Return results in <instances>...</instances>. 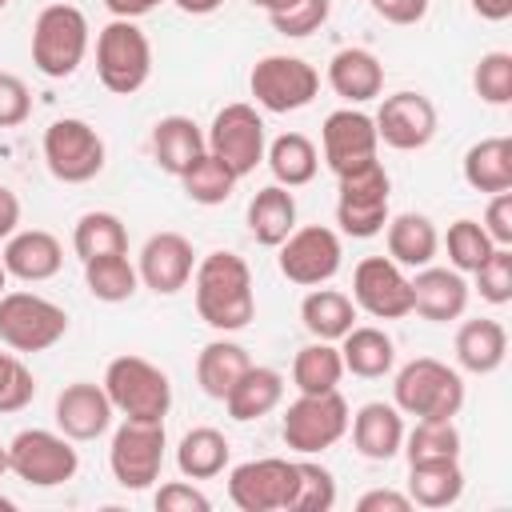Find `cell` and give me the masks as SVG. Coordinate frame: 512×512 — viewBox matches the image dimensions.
Segmentation results:
<instances>
[{
  "instance_id": "42",
  "label": "cell",
  "mask_w": 512,
  "mask_h": 512,
  "mask_svg": "<svg viewBox=\"0 0 512 512\" xmlns=\"http://www.w3.org/2000/svg\"><path fill=\"white\" fill-rule=\"evenodd\" d=\"M444 248H448V264L456 268V272H476L484 260H488V252L496 248L492 244V236L484 232V224L480 220H452L448 224V232H444Z\"/></svg>"
},
{
  "instance_id": "4",
  "label": "cell",
  "mask_w": 512,
  "mask_h": 512,
  "mask_svg": "<svg viewBox=\"0 0 512 512\" xmlns=\"http://www.w3.org/2000/svg\"><path fill=\"white\" fill-rule=\"evenodd\" d=\"M96 76L112 96H132L152 76V44L136 20H108L96 36Z\"/></svg>"
},
{
  "instance_id": "25",
  "label": "cell",
  "mask_w": 512,
  "mask_h": 512,
  "mask_svg": "<svg viewBox=\"0 0 512 512\" xmlns=\"http://www.w3.org/2000/svg\"><path fill=\"white\" fill-rule=\"evenodd\" d=\"M328 84L348 104H368L384 92V64L368 48H340L328 60Z\"/></svg>"
},
{
  "instance_id": "52",
  "label": "cell",
  "mask_w": 512,
  "mask_h": 512,
  "mask_svg": "<svg viewBox=\"0 0 512 512\" xmlns=\"http://www.w3.org/2000/svg\"><path fill=\"white\" fill-rule=\"evenodd\" d=\"M356 512H412V500L396 488H372L356 500Z\"/></svg>"
},
{
  "instance_id": "26",
  "label": "cell",
  "mask_w": 512,
  "mask_h": 512,
  "mask_svg": "<svg viewBox=\"0 0 512 512\" xmlns=\"http://www.w3.org/2000/svg\"><path fill=\"white\" fill-rule=\"evenodd\" d=\"M340 360H344V372L360 380H380L396 368V344L376 324H352L340 336Z\"/></svg>"
},
{
  "instance_id": "13",
  "label": "cell",
  "mask_w": 512,
  "mask_h": 512,
  "mask_svg": "<svg viewBox=\"0 0 512 512\" xmlns=\"http://www.w3.org/2000/svg\"><path fill=\"white\" fill-rule=\"evenodd\" d=\"M204 140H208V152L216 160H224L236 172V180H244L248 172H256V164L264 160V148H268L264 116L256 112V104H244V100L224 104L212 116V128L204 132Z\"/></svg>"
},
{
  "instance_id": "19",
  "label": "cell",
  "mask_w": 512,
  "mask_h": 512,
  "mask_svg": "<svg viewBox=\"0 0 512 512\" xmlns=\"http://www.w3.org/2000/svg\"><path fill=\"white\" fill-rule=\"evenodd\" d=\"M192 268H196V252L192 240L180 232H152L136 256V276L156 296H176L180 288H188Z\"/></svg>"
},
{
  "instance_id": "59",
  "label": "cell",
  "mask_w": 512,
  "mask_h": 512,
  "mask_svg": "<svg viewBox=\"0 0 512 512\" xmlns=\"http://www.w3.org/2000/svg\"><path fill=\"white\" fill-rule=\"evenodd\" d=\"M4 288H8V268H4V260H0V296H4Z\"/></svg>"
},
{
  "instance_id": "11",
  "label": "cell",
  "mask_w": 512,
  "mask_h": 512,
  "mask_svg": "<svg viewBox=\"0 0 512 512\" xmlns=\"http://www.w3.org/2000/svg\"><path fill=\"white\" fill-rule=\"evenodd\" d=\"M164 448H168L164 420H124L112 432V448H108V468L116 484L128 492L152 488L164 468Z\"/></svg>"
},
{
  "instance_id": "54",
  "label": "cell",
  "mask_w": 512,
  "mask_h": 512,
  "mask_svg": "<svg viewBox=\"0 0 512 512\" xmlns=\"http://www.w3.org/2000/svg\"><path fill=\"white\" fill-rule=\"evenodd\" d=\"M164 0H104V8L112 12V20H140L148 12H156Z\"/></svg>"
},
{
  "instance_id": "47",
  "label": "cell",
  "mask_w": 512,
  "mask_h": 512,
  "mask_svg": "<svg viewBox=\"0 0 512 512\" xmlns=\"http://www.w3.org/2000/svg\"><path fill=\"white\" fill-rule=\"evenodd\" d=\"M476 276V288H480V296L488 300V304H508L512 300V248H492L488 252V260L472 272Z\"/></svg>"
},
{
  "instance_id": "55",
  "label": "cell",
  "mask_w": 512,
  "mask_h": 512,
  "mask_svg": "<svg viewBox=\"0 0 512 512\" xmlns=\"http://www.w3.org/2000/svg\"><path fill=\"white\" fill-rule=\"evenodd\" d=\"M468 4H472V12L480 20H492V24H500V20L512 16V0H468Z\"/></svg>"
},
{
  "instance_id": "40",
  "label": "cell",
  "mask_w": 512,
  "mask_h": 512,
  "mask_svg": "<svg viewBox=\"0 0 512 512\" xmlns=\"http://www.w3.org/2000/svg\"><path fill=\"white\" fill-rule=\"evenodd\" d=\"M180 184H184V196H188L192 204L216 208V204H224V200L232 196V188H236V172H232L224 160H216L212 152H204V156L180 176Z\"/></svg>"
},
{
  "instance_id": "35",
  "label": "cell",
  "mask_w": 512,
  "mask_h": 512,
  "mask_svg": "<svg viewBox=\"0 0 512 512\" xmlns=\"http://www.w3.org/2000/svg\"><path fill=\"white\" fill-rule=\"evenodd\" d=\"M264 160H268L276 184H284V188H304L320 172V152L304 132H280L264 148Z\"/></svg>"
},
{
  "instance_id": "33",
  "label": "cell",
  "mask_w": 512,
  "mask_h": 512,
  "mask_svg": "<svg viewBox=\"0 0 512 512\" xmlns=\"http://www.w3.org/2000/svg\"><path fill=\"white\" fill-rule=\"evenodd\" d=\"M300 324L308 328V336L316 340H340L352 324H356V304L348 292L340 288H308V296L300 300Z\"/></svg>"
},
{
  "instance_id": "34",
  "label": "cell",
  "mask_w": 512,
  "mask_h": 512,
  "mask_svg": "<svg viewBox=\"0 0 512 512\" xmlns=\"http://www.w3.org/2000/svg\"><path fill=\"white\" fill-rule=\"evenodd\" d=\"M248 352L236 344V340H208L204 348H200V356H196V384H200V392L204 396H212V400H224L228 392H232V384L248 372Z\"/></svg>"
},
{
  "instance_id": "9",
  "label": "cell",
  "mask_w": 512,
  "mask_h": 512,
  "mask_svg": "<svg viewBox=\"0 0 512 512\" xmlns=\"http://www.w3.org/2000/svg\"><path fill=\"white\" fill-rule=\"evenodd\" d=\"M68 336V312L40 292L0 296V340L12 352H48Z\"/></svg>"
},
{
  "instance_id": "39",
  "label": "cell",
  "mask_w": 512,
  "mask_h": 512,
  "mask_svg": "<svg viewBox=\"0 0 512 512\" xmlns=\"http://www.w3.org/2000/svg\"><path fill=\"white\" fill-rule=\"evenodd\" d=\"M72 248L84 260L96 256H112V252H128V228L116 212H84L72 228Z\"/></svg>"
},
{
  "instance_id": "31",
  "label": "cell",
  "mask_w": 512,
  "mask_h": 512,
  "mask_svg": "<svg viewBox=\"0 0 512 512\" xmlns=\"http://www.w3.org/2000/svg\"><path fill=\"white\" fill-rule=\"evenodd\" d=\"M460 496H464L460 460L408 464V500H412V508H452Z\"/></svg>"
},
{
  "instance_id": "27",
  "label": "cell",
  "mask_w": 512,
  "mask_h": 512,
  "mask_svg": "<svg viewBox=\"0 0 512 512\" xmlns=\"http://www.w3.org/2000/svg\"><path fill=\"white\" fill-rule=\"evenodd\" d=\"M384 244L400 268H424L440 248V232L424 212H400V216H388Z\"/></svg>"
},
{
  "instance_id": "49",
  "label": "cell",
  "mask_w": 512,
  "mask_h": 512,
  "mask_svg": "<svg viewBox=\"0 0 512 512\" xmlns=\"http://www.w3.org/2000/svg\"><path fill=\"white\" fill-rule=\"evenodd\" d=\"M156 508L160 512H208L212 500L188 480H168L156 488Z\"/></svg>"
},
{
  "instance_id": "37",
  "label": "cell",
  "mask_w": 512,
  "mask_h": 512,
  "mask_svg": "<svg viewBox=\"0 0 512 512\" xmlns=\"http://www.w3.org/2000/svg\"><path fill=\"white\" fill-rule=\"evenodd\" d=\"M84 284L96 300L104 304H124L136 296L140 288V276H136V264L128 260V252H112V256H96V260H84Z\"/></svg>"
},
{
  "instance_id": "15",
  "label": "cell",
  "mask_w": 512,
  "mask_h": 512,
  "mask_svg": "<svg viewBox=\"0 0 512 512\" xmlns=\"http://www.w3.org/2000/svg\"><path fill=\"white\" fill-rule=\"evenodd\" d=\"M280 276L300 284V288H316V284H328L340 264H344V244L332 228L324 224H304V228H292L280 244Z\"/></svg>"
},
{
  "instance_id": "48",
  "label": "cell",
  "mask_w": 512,
  "mask_h": 512,
  "mask_svg": "<svg viewBox=\"0 0 512 512\" xmlns=\"http://www.w3.org/2000/svg\"><path fill=\"white\" fill-rule=\"evenodd\" d=\"M32 116V92L16 72H0V128H16Z\"/></svg>"
},
{
  "instance_id": "20",
  "label": "cell",
  "mask_w": 512,
  "mask_h": 512,
  "mask_svg": "<svg viewBox=\"0 0 512 512\" xmlns=\"http://www.w3.org/2000/svg\"><path fill=\"white\" fill-rule=\"evenodd\" d=\"M112 416H116V408H112L104 384L76 380V384L60 388V396H56V428H60L72 444H76V440L84 444V440L104 436V432L112 428Z\"/></svg>"
},
{
  "instance_id": "57",
  "label": "cell",
  "mask_w": 512,
  "mask_h": 512,
  "mask_svg": "<svg viewBox=\"0 0 512 512\" xmlns=\"http://www.w3.org/2000/svg\"><path fill=\"white\" fill-rule=\"evenodd\" d=\"M252 8H260L264 16H272V12H284V8H292L296 0H248Z\"/></svg>"
},
{
  "instance_id": "17",
  "label": "cell",
  "mask_w": 512,
  "mask_h": 512,
  "mask_svg": "<svg viewBox=\"0 0 512 512\" xmlns=\"http://www.w3.org/2000/svg\"><path fill=\"white\" fill-rule=\"evenodd\" d=\"M320 148H324V164L332 176H348L364 164L376 160V148H380V136H376V124L368 112L360 108H336L324 116L320 124Z\"/></svg>"
},
{
  "instance_id": "3",
  "label": "cell",
  "mask_w": 512,
  "mask_h": 512,
  "mask_svg": "<svg viewBox=\"0 0 512 512\" xmlns=\"http://www.w3.org/2000/svg\"><path fill=\"white\" fill-rule=\"evenodd\" d=\"M88 16L76 4H48L32 24V64L48 80H68L88 56Z\"/></svg>"
},
{
  "instance_id": "43",
  "label": "cell",
  "mask_w": 512,
  "mask_h": 512,
  "mask_svg": "<svg viewBox=\"0 0 512 512\" xmlns=\"http://www.w3.org/2000/svg\"><path fill=\"white\" fill-rule=\"evenodd\" d=\"M336 504V480L316 460H296V496L288 512H328Z\"/></svg>"
},
{
  "instance_id": "58",
  "label": "cell",
  "mask_w": 512,
  "mask_h": 512,
  "mask_svg": "<svg viewBox=\"0 0 512 512\" xmlns=\"http://www.w3.org/2000/svg\"><path fill=\"white\" fill-rule=\"evenodd\" d=\"M8 472V444H0V476Z\"/></svg>"
},
{
  "instance_id": "45",
  "label": "cell",
  "mask_w": 512,
  "mask_h": 512,
  "mask_svg": "<svg viewBox=\"0 0 512 512\" xmlns=\"http://www.w3.org/2000/svg\"><path fill=\"white\" fill-rule=\"evenodd\" d=\"M36 396V376L16 352H0V416L28 408Z\"/></svg>"
},
{
  "instance_id": "16",
  "label": "cell",
  "mask_w": 512,
  "mask_h": 512,
  "mask_svg": "<svg viewBox=\"0 0 512 512\" xmlns=\"http://www.w3.org/2000/svg\"><path fill=\"white\" fill-rule=\"evenodd\" d=\"M352 304L376 320H404L412 312V280L392 256H364L352 268Z\"/></svg>"
},
{
  "instance_id": "30",
  "label": "cell",
  "mask_w": 512,
  "mask_h": 512,
  "mask_svg": "<svg viewBox=\"0 0 512 512\" xmlns=\"http://www.w3.org/2000/svg\"><path fill=\"white\" fill-rule=\"evenodd\" d=\"M296 228V196L284 184H268L248 200V232L264 248H280Z\"/></svg>"
},
{
  "instance_id": "28",
  "label": "cell",
  "mask_w": 512,
  "mask_h": 512,
  "mask_svg": "<svg viewBox=\"0 0 512 512\" xmlns=\"http://www.w3.org/2000/svg\"><path fill=\"white\" fill-rule=\"evenodd\" d=\"M508 356V332L500 320H464L460 332H456V364L472 376H488L504 364Z\"/></svg>"
},
{
  "instance_id": "21",
  "label": "cell",
  "mask_w": 512,
  "mask_h": 512,
  "mask_svg": "<svg viewBox=\"0 0 512 512\" xmlns=\"http://www.w3.org/2000/svg\"><path fill=\"white\" fill-rule=\"evenodd\" d=\"M0 260H4L8 276L24 280V284H44L64 268V244L44 228H16L4 240Z\"/></svg>"
},
{
  "instance_id": "51",
  "label": "cell",
  "mask_w": 512,
  "mask_h": 512,
  "mask_svg": "<svg viewBox=\"0 0 512 512\" xmlns=\"http://www.w3.org/2000/svg\"><path fill=\"white\" fill-rule=\"evenodd\" d=\"M372 12L388 24L408 28V24H420L428 16V0H372Z\"/></svg>"
},
{
  "instance_id": "6",
  "label": "cell",
  "mask_w": 512,
  "mask_h": 512,
  "mask_svg": "<svg viewBox=\"0 0 512 512\" xmlns=\"http://www.w3.org/2000/svg\"><path fill=\"white\" fill-rule=\"evenodd\" d=\"M388 192H392V180H388L380 160H372L348 176H336V224H340V232L352 240L380 236L388 224Z\"/></svg>"
},
{
  "instance_id": "41",
  "label": "cell",
  "mask_w": 512,
  "mask_h": 512,
  "mask_svg": "<svg viewBox=\"0 0 512 512\" xmlns=\"http://www.w3.org/2000/svg\"><path fill=\"white\" fill-rule=\"evenodd\" d=\"M408 464L420 460H460V432L452 420H416L412 432H404V448Z\"/></svg>"
},
{
  "instance_id": "61",
  "label": "cell",
  "mask_w": 512,
  "mask_h": 512,
  "mask_svg": "<svg viewBox=\"0 0 512 512\" xmlns=\"http://www.w3.org/2000/svg\"><path fill=\"white\" fill-rule=\"evenodd\" d=\"M0 8H8V0H0Z\"/></svg>"
},
{
  "instance_id": "7",
  "label": "cell",
  "mask_w": 512,
  "mask_h": 512,
  "mask_svg": "<svg viewBox=\"0 0 512 512\" xmlns=\"http://www.w3.org/2000/svg\"><path fill=\"white\" fill-rule=\"evenodd\" d=\"M8 472L32 488H60L80 472V452L64 432L24 428L8 440Z\"/></svg>"
},
{
  "instance_id": "53",
  "label": "cell",
  "mask_w": 512,
  "mask_h": 512,
  "mask_svg": "<svg viewBox=\"0 0 512 512\" xmlns=\"http://www.w3.org/2000/svg\"><path fill=\"white\" fill-rule=\"evenodd\" d=\"M16 228H20V196L8 184H0V240H8Z\"/></svg>"
},
{
  "instance_id": "12",
  "label": "cell",
  "mask_w": 512,
  "mask_h": 512,
  "mask_svg": "<svg viewBox=\"0 0 512 512\" xmlns=\"http://www.w3.org/2000/svg\"><path fill=\"white\" fill-rule=\"evenodd\" d=\"M248 88L256 96V104L264 112H300L316 100L320 92V72L300 60V56H284V52H272L264 60L252 64V76H248Z\"/></svg>"
},
{
  "instance_id": "50",
  "label": "cell",
  "mask_w": 512,
  "mask_h": 512,
  "mask_svg": "<svg viewBox=\"0 0 512 512\" xmlns=\"http://www.w3.org/2000/svg\"><path fill=\"white\" fill-rule=\"evenodd\" d=\"M484 232L492 236V244L500 248H512V188L508 192H496L484 208Z\"/></svg>"
},
{
  "instance_id": "18",
  "label": "cell",
  "mask_w": 512,
  "mask_h": 512,
  "mask_svg": "<svg viewBox=\"0 0 512 512\" xmlns=\"http://www.w3.org/2000/svg\"><path fill=\"white\" fill-rule=\"evenodd\" d=\"M372 124H376L380 144H388L396 152H416V148L432 144L440 116L424 92H392L380 100Z\"/></svg>"
},
{
  "instance_id": "5",
  "label": "cell",
  "mask_w": 512,
  "mask_h": 512,
  "mask_svg": "<svg viewBox=\"0 0 512 512\" xmlns=\"http://www.w3.org/2000/svg\"><path fill=\"white\" fill-rule=\"evenodd\" d=\"M104 392L124 420H164L172 408L168 376L144 356H116L104 368Z\"/></svg>"
},
{
  "instance_id": "8",
  "label": "cell",
  "mask_w": 512,
  "mask_h": 512,
  "mask_svg": "<svg viewBox=\"0 0 512 512\" xmlns=\"http://www.w3.org/2000/svg\"><path fill=\"white\" fill-rule=\"evenodd\" d=\"M348 420H352V412H348V400L340 392H300L284 408L280 436L292 452L316 456L348 432Z\"/></svg>"
},
{
  "instance_id": "38",
  "label": "cell",
  "mask_w": 512,
  "mask_h": 512,
  "mask_svg": "<svg viewBox=\"0 0 512 512\" xmlns=\"http://www.w3.org/2000/svg\"><path fill=\"white\" fill-rule=\"evenodd\" d=\"M340 376H344V360L332 340H312L292 360V384L300 392H336Z\"/></svg>"
},
{
  "instance_id": "22",
  "label": "cell",
  "mask_w": 512,
  "mask_h": 512,
  "mask_svg": "<svg viewBox=\"0 0 512 512\" xmlns=\"http://www.w3.org/2000/svg\"><path fill=\"white\" fill-rule=\"evenodd\" d=\"M408 280H412V312L416 316H424L432 324H448V320L464 316V308H468V280H464V272L424 264Z\"/></svg>"
},
{
  "instance_id": "32",
  "label": "cell",
  "mask_w": 512,
  "mask_h": 512,
  "mask_svg": "<svg viewBox=\"0 0 512 512\" xmlns=\"http://www.w3.org/2000/svg\"><path fill=\"white\" fill-rule=\"evenodd\" d=\"M464 184L476 192H508L512 188V140L508 136H488L476 140L464 152Z\"/></svg>"
},
{
  "instance_id": "24",
  "label": "cell",
  "mask_w": 512,
  "mask_h": 512,
  "mask_svg": "<svg viewBox=\"0 0 512 512\" xmlns=\"http://www.w3.org/2000/svg\"><path fill=\"white\" fill-rule=\"evenodd\" d=\"M208 152V140H204V128L184 116V112H172V116H160L152 124V160L168 172V176H184L200 156Z\"/></svg>"
},
{
  "instance_id": "23",
  "label": "cell",
  "mask_w": 512,
  "mask_h": 512,
  "mask_svg": "<svg viewBox=\"0 0 512 512\" xmlns=\"http://www.w3.org/2000/svg\"><path fill=\"white\" fill-rule=\"evenodd\" d=\"M352 428V444L364 460H392L404 448V412L396 404L384 400H368L356 408V416L348 420Z\"/></svg>"
},
{
  "instance_id": "2",
  "label": "cell",
  "mask_w": 512,
  "mask_h": 512,
  "mask_svg": "<svg viewBox=\"0 0 512 512\" xmlns=\"http://www.w3.org/2000/svg\"><path fill=\"white\" fill-rule=\"evenodd\" d=\"M392 404L416 420H452L464 408V380L436 356L408 360L392 380Z\"/></svg>"
},
{
  "instance_id": "60",
  "label": "cell",
  "mask_w": 512,
  "mask_h": 512,
  "mask_svg": "<svg viewBox=\"0 0 512 512\" xmlns=\"http://www.w3.org/2000/svg\"><path fill=\"white\" fill-rule=\"evenodd\" d=\"M0 508H4V512H12V508H16V504H12V500H8V496H0Z\"/></svg>"
},
{
  "instance_id": "29",
  "label": "cell",
  "mask_w": 512,
  "mask_h": 512,
  "mask_svg": "<svg viewBox=\"0 0 512 512\" xmlns=\"http://www.w3.org/2000/svg\"><path fill=\"white\" fill-rule=\"evenodd\" d=\"M284 400V376L276 368H264V364H248V372L232 384V392L220 400L228 408L232 420L248 424V420H260L268 416L272 408H280Z\"/></svg>"
},
{
  "instance_id": "14",
  "label": "cell",
  "mask_w": 512,
  "mask_h": 512,
  "mask_svg": "<svg viewBox=\"0 0 512 512\" xmlns=\"http://www.w3.org/2000/svg\"><path fill=\"white\" fill-rule=\"evenodd\" d=\"M296 496V460L260 456L228 472V500L240 512H288Z\"/></svg>"
},
{
  "instance_id": "10",
  "label": "cell",
  "mask_w": 512,
  "mask_h": 512,
  "mask_svg": "<svg viewBox=\"0 0 512 512\" xmlns=\"http://www.w3.org/2000/svg\"><path fill=\"white\" fill-rule=\"evenodd\" d=\"M44 164L48 172L60 180V184H88L104 172V140L100 132L88 124V120H76V116H60L44 128Z\"/></svg>"
},
{
  "instance_id": "44",
  "label": "cell",
  "mask_w": 512,
  "mask_h": 512,
  "mask_svg": "<svg viewBox=\"0 0 512 512\" xmlns=\"http://www.w3.org/2000/svg\"><path fill=\"white\" fill-rule=\"evenodd\" d=\"M472 88L484 104L504 108L512 100V52H484L472 68Z\"/></svg>"
},
{
  "instance_id": "62",
  "label": "cell",
  "mask_w": 512,
  "mask_h": 512,
  "mask_svg": "<svg viewBox=\"0 0 512 512\" xmlns=\"http://www.w3.org/2000/svg\"><path fill=\"white\" fill-rule=\"evenodd\" d=\"M368 4H372V0H368Z\"/></svg>"
},
{
  "instance_id": "56",
  "label": "cell",
  "mask_w": 512,
  "mask_h": 512,
  "mask_svg": "<svg viewBox=\"0 0 512 512\" xmlns=\"http://www.w3.org/2000/svg\"><path fill=\"white\" fill-rule=\"evenodd\" d=\"M172 4L188 16H212L216 8H224V0H172Z\"/></svg>"
},
{
  "instance_id": "1",
  "label": "cell",
  "mask_w": 512,
  "mask_h": 512,
  "mask_svg": "<svg viewBox=\"0 0 512 512\" xmlns=\"http://www.w3.org/2000/svg\"><path fill=\"white\" fill-rule=\"evenodd\" d=\"M192 296L196 312L212 332H240L256 316V292H252V268L236 252H208L192 268Z\"/></svg>"
},
{
  "instance_id": "36",
  "label": "cell",
  "mask_w": 512,
  "mask_h": 512,
  "mask_svg": "<svg viewBox=\"0 0 512 512\" xmlns=\"http://www.w3.org/2000/svg\"><path fill=\"white\" fill-rule=\"evenodd\" d=\"M228 456H232L228 436L208 428V424L184 432L180 444H176V468H180L184 480H212V476H220L228 468Z\"/></svg>"
},
{
  "instance_id": "46",
  "label": "cell",
  "mask_w": 512,
  "mask_h": 512,
  "mask_svg": "<svg viewBox=\"0 0 512 512\" xmlns=\"http://www.w3.org/2000/svg\"><path fill=\"white\" fill-rule=\"evenodd\" d=\"M328 12H332V0H296V4L284 8V12H272L268 24H272L280 36H288V40H304V36H312V32L324 28Z\"/></svg>"
}]
</instances>
